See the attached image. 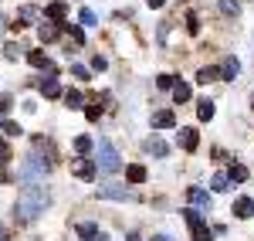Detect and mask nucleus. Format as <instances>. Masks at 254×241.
<instances>
[{
  "label": "nucleus",
  "mask_w": 254,
  "mask_h": 241,
  "mask_svg": "<svg viewBox=\"0 0 254 241\" xmlns=\"http://www.w3.org/2000/svg\"><path fill=\"white\" fill-rule=\"evenodd\" d=\"M71 173L75 177H81V180H95V173H98V166H95V160H75V166H71Z\"/></svg>",
  "instance_id": "0eeeda50"
},
{
  "label": "nucleus",
  "mask_w": 254,
  "mask_h": 241,
  "mask_svg": "<svg viewBox=\"0 0 254 241\" xmlns=\"http://www.w3.org/2000/svg\"><path fill=\"white\" fill-rule=\"evenodd\" d=\"M75 150H78L81 157H85V153L92 150V136H78V140H75Z\"/></svg>",
  "instance_id": "bb28decb"
},
{
  "label": "nucleus",
  "mask_w": 254,
  "mask_h": 241,
  "mask_svg": "<svg viewBox=\"0 0 254 241\" xmlns=\"http://www.w3.org/2000/svg\"><path fill=\"white\" fill-rule=\"evenodd\" d=\"M64 102H68V109H81V105H85L81 92H64Z\"/></svg>",
  "instance_id": "393cba45"
},
{
  "label": "nucleus",
  "mask_w": 254,
  "mask_h": 241,
  "mask_svg": "<svg viewBox=\"0 0 254 241\" xmlns=\"http://www.w3.org/2000/svg\"><path fill=\"white\" fill-rule=\"evenodd\" d=\"M27 61H31L34 68H44V72H55V65H51V58H44L41 51H31V55H27Z\"/></svg>",
  "instance_id": "aec40b11"
},
{
  "label": "nucleus",
  "mask_w": 254,
  "mask_h": 241,
  "mask_svg": "<svg viewBox=\"0 0 254 241\" xmlns=\"http://www.w3.org/2000/svg\"><path fill=\"white\" fill-rule=\"evenodd\" d=\"M190 95H193V92H190L187 81H176V85H173V99L176 102H190Z\"/></svg>",
  "instance_id": "412c9836"
},
{
  "label": "nucleus",
  "mask_w": 254,
  "mask_h": 241,
  "mask_svg": "<svg viewBox=\"0 0 254 241\" xmlns=\"http://www.w3.org/2000/svg\"><path fill=\"white\" fill-rule=\"evenodd\" d=\"M98 197H105V201H136V190H129L122 183H105V187H98Z\"/></svg>",
  "instance_id": "39448f33"
},
{
  "label": "nucleus",
  "mask_w": 254,
  "mask_h": 241,
  "mask_svg": "<svg viewBox=\"0 0 254 241\" xmlns=\"http://www.w3.org/2000/svg\"><path fill=\"white\" fill-rule=\"evenodd\" d=\"M149 153H153V157H166V153H170V146H166L163 140H149Z\"/></svg>",
  "instance_id": "b1692460"
},
{
  "label": "nucleus",
  "mask_w": 254,
  "mask_h": 241,
  "mask_svg": "<svg viewBox=\"0 0 254 241\" xmlns=\"http://www.w3.org/2000/svg\"><path fill=\"white\" fill-rule=\"evenodd\" d=\"M64 14H68V3H64V0H55V3H48V7H44V17H51V20H64Z\"/></svg>",
  "instance_id": "f8f14e48"
},
{
  "label": "nucleus",
  "mask_w": 254,
  "mask_h": 241,
  "mask_svg": "<svg viewBox=\"0 0 254 241\" xmlns=\"http://www.w3.org/2000/svg\"><path fill=\"white\" fill-rule=\"evenodd\" d=\"M227 180L231 183H244L248 180V166H244V163H231V166H227Z\"/></svg>",
  "instance_id": "2eb2a0df"
},
{
  "label": "nucleus",
  "mask_w": 254,
  "mask_h": 241,
  "mask_svg": "<svg viewBox=\"0 0 254 241\" xmlns=\"http://www.w3.org/2000/svg\"><path fill=\"white\" fill-rule=\"evenodd\" d=\"M237 72H241V61H237V58H227L224 65H220V79H224V81H234Z\"/></svg>",
  "instance_id": "dca6fc26"
},
{
  "label": "nucleus",
  "mask_w": 254,
  "mask_h": 241,
  "mask_svg": "<svg viewBox=\"0 0 254 241\" xmlns=\"http://www.w3.org/2000/svg\"><path fill=\"white\" fill-rule=\"evenodd\" d=\"M51 170V163L41 160V157H27L20 163V180L24 183H34V180H44V173Z\"/></svg>",
  "instance_id": "20e7f679"
},
{
  "label": "nucleus",
  "mask_w": 254,
  "mask_h": 241,
  "mask_svg": "<svg viewBox=\"0 0 254 241\" xmlns=\"http://www.w3.org/2000/svg\"><path fill=\"white\" fill-rule=\"evenodd\" d=\"M85 116H88V119L95 122L98 116H102V105H88V109H85Z\"/></svg>",
  "instance_id": "c9c22d12"
},
{
  "label": "nucleus",
  "mask_w": 254,
  "mask_h": 241,
  "mask_svg": "<svg viewBox=\"0 0 254 241\" xmlns=\"http://www.w3.org/2000/svg\"><path fill=\"white\" fill-rule=\"evenodd\" d=\"M58 34H61V27H58V24H41V27H38L41 44H51V41H58Z\"/></svg>",
  "instance_id": "4468645a"
},
{
  "label": "nucleus",
  "mask_w": 254,
  "mask_h": 241,
  "mask_svg": "<svg viewBox=\"0 0 254 241\" xmlns=\"http://www.w3.org/2000/svg\"><path fill=\"white\" fill-rule=\"evenodd\" d=\"M183 221H187V228H190L193 241H214V231L207 228V221L200 218V211H196V207H187V211H183Z\"/></svg>",
  "instance_id": "7ed1b4c3"
},
{
  "label": "nucleus",
  "mask_w": 254,
  "mask_h": 241,
  "mask_svg": "<svg viewBox=\"0 0 254 241\" xmlns=\"http://www.w3.org/2000/svg\"><path fill=\"white\" fill-rule=\"evenodd\" d=\"M187 201L193 204V207H200V211H210V204H214L203 187H187Z\"/></svg>",
  "instance_id": "423d86ee"
},
{
  "label": "nucleus",
  "mask_w": 254,
  "mask_h": 241,
  "mask_svg": "<svg viewBox=\"0 0 254 241\" xmlns=\"http://www.w3.org/2000/svg\"><path fill=\"white\" fill-rule=\"evenodd\" d=\"M48 204H51V194L44 190V187H38V183H27L24 190H20V197H17V221H34L38 214H44L48 211Z\"/></svg>",
  "instance_id": "f257e3e1"
},
{
  "label": "nucleus",
  "mask_w": 254,
  "mask_h": 241,
  "mask_svg": "<svg viewBox=\"0 0 254 241\" xmlns=\"http://www.w3.org/2000/svg\"><path fill=\"white\" fill-rule=\"evenodd\" d=\"M38 85H41V92H44L48 99H58V95H61V85H58V79H41Z\"/></svg>",
  "instance_id": "f3484780"
},
{
  "label": "nucleus",
  "mask_w": 254,
  "mask_h": 241,
  "mask_svg": "<svg viewBox=\"0 0 254 241\" xmlns=\"http://www.w3.org/2000/svg\"><path fill=\"white\" fill-rule=\"evenodd\" d=\"M214 112H217V109H214V102H210V99H200V102H196V116H200L203 122L214 119Z\"/></svg>",
  "instance_id": "6ab92c4d"
},
{
  "label": "nucleus",
  "mask_w": 254,
  "mask_h": 241,
  "mask_svg": "<svg viewBox=\"0 0 254 241\" xmlns=\"http://www.w3.org/2000/svg\"><path fill=\"white\" fill-rule=\"evenodd\" d=\"M146 3H149V7H163L166 0H146Z\"/></svg>",
  "instance_id": "58836bf2"
},
{
  "label": "nucleus",
  "mask_w": 254,
  "mask_h": 241,
  "mask_svg": "<svg viewBox=\"0 0 254 241\" xmlns=\"http://www.w3.org/2000/svg\"><path fill=\"white\" fill-rule=\"evenodd\" d=\"M61 31H68V34H71V41H75V44H85V31H81L78 24H61Z\"/></svg>",
  "instance_id": "4be33fe9"
},
{
  "label": "nucleus",
  "mask_w": 254,
  "mask_h": 241,
  "mask_svg": "<svg viewBox=\"0 0 254 241\" xmlns=\"http://www.w3.org/2000/svg\"><path fill=\"white\" fill-rule=\"evenodd\" d=\"M71 75L81 79V81H88V68H85V65H71Z\"/></svg>",
  "instance_id": "473e14b6"
},
{
  "label": "nucleus",
  "mask_w": 254,
  "mask_h": 241,
  "mask_svg": "<svg viewBox=\"0 0 254 241\" xmlns=\"http://www.w3.org/2000/svg\"><path fill=\"white\" fill-rule=\"evenodd\" d=\"M0 129H3V133H7V136H20V133H24V129H20L17 122H3V126H0Z\"/></svg>",
  "instance_id": "7c9ffc66"
},
{
  "label": "nucleus",
  "mask_w": 254,
  "mask_h": 241,
  "mask_svg": "<svg viewBox=\"0 0 254 241\" xmlns=\"http://www.w3.org/2000/svg\"><path fill=\"white\" fill-rule=\"evenodd\" d=\"M173 85H176L173 75H159V79H156V88H173Z\"/></svg>",
  "instance_id": "2f4dec72"
},
{
  "label": "nucleus",
  "mask_w": 254,
  "mask_h": 241,
  "mask_svg": "<svg viewBox=\"0 0 254 241\" xmlns=\"http://www.w3.org/2000/svg\"><path fill=\"white\" fill-rule=\"evenodd\" d=\"M95 166L102 170V173H119L122 160H119V150H116L109 140L98 143V150H95Z\"/></svg>",
  "instance_id": "f03ea898"
},
{
  "label": "nucleus",
  "mask_w": 254,
  "mask_h": 241,
  "mask_svg": "<svg viewBox=\"0 0 254 241\" xmlns=\"http://www.w3.org/2000/svg\"><path fill=\"white\" fill-rule=\"evenodd\" d=\"M78 20H81V24H85V27H92V24H95V20H98V14H95V10H92V7H85V10H81V14H78Z\"/></svg>",
  "instance_id": "a878e982"
},
{
  "label": "nucleus",
  "mask_w": 254,
  "mask_h": 241,
  "mask_svg": "<svg viewBox=\"0 0 254 241\" xmlns=\"http://www.w3.org/2000/svg\"><path fill=\"white\" fill-rule=\"evenodd\" d=\"M0 241H7V231H3V224H0Z\"/></svg>",
  "instance_id": "ea45409f"
},
{
  "label": "nucleus",
  "mask_w": 254,
  "mask_h": 241,
  "mask_svg": "<svg viewBox=\"0 0 254 241\" xmlns=\"http://www.w3.org/2000/svg\"><path fill=\"white\" fill-rule=\"evenodd\" d=\"M217 3H220V10H224V14H231V17L237 14V0H217Z\"/></svg>",
  "instance_id": "c85d7f7f"
},
{
  "label": "nucleus",
  "mask_w": 254,
  "mask_h": 241,
  "mask_svg": "<svg viewBox=\"0 0 254 241\" xmlns=\"http://www.w3.org/2000/svg\"><path fill=\"white\" fill-rule=\"evenodd\" d=\"M217 79H220V68H214V65H207V68L196 72V81H200V85H210V81H217Z\"/></svg>",
  "instance_id": "a211bd4d"
},
{
  "label": "nucleus",
  "mask_w": 254,
  "mask_h": 241,
  "mask_svg": "<svg viewBox=\"0 0 254 241\" xmlns=\"http://www.w3.org/2000/svg\"><path fill=\"white\" fill-rule=\"evenodd\" d=\"M187 31H190V34H200V20H196V14H193V10L187 14Z\"/></svg>",
  "instance_id": "cd10ccee"
},
{
  "label": "nucleus",
  "mask_w": 254,
  "mask_h": 241,
  "mask_svg": "<svg viewBox=\"0 0 254 241\" xmlns=\"http://www.w3.org/2000/svg\"><path fill=\"white\" fill-rule=\"evenodd\" d=\"M196 146H200V136H196L193 126H187V129H180V150H187V153H193Z\"/></svg>",
  "instance_id": "1a4fd4ad"
},
{
  "label": "nucleus",
  "mask_w": 254,
  "mask_h": 241,
  "mask_svg": "<svg viewBox=\"0 0 254 241\" xmlns=\"http://www.w3.org/2000/svg\"><path fill=\"white\" fill-rule=\"evenodd\" d=\"M129 241H139V238H136V235H129Z\"/></svg>",
  "instance_id": "79ce46f5"
},
{
  "label": "nucleus",
  "mask_w": 254,
  "mask_h": 241,
  "mask_svg": "<svg viewBox=\"0 0 254 241\" xmlns=\"http://www.w3.org/2000/svg\"><path fill=\"white\" fill-rule=\"evenodd\" d=\"M75 231H78V238H85V241H105V235H102L98 224H78Z\"/></svg>",
  "instance_id": "9b49d317"
},
{
  "label": "nucleus",
  "mask_w": 254,
  "mask_h": 241,
  "mask_svg": "<svg viewBox=\"0 0 254 241\" xmlns=\"http://www.w3.org/2000/svg\"><path fill=\"white\" fill-rule=\"evenodd\" d=\"M7 160H10V146H7V143L0 140V166H3Z\"/></svg>",
  "instance_id": "f704fd0d"
},
{
  "label": "nucleus",
  "mask_w": 254,
  "mask_h": 241,
  "mask_svg": "<svg viewBox=\"0 0 254 241\" xmlns=\"http://www.w3.org/2000/svg\"><path fill=\"white\" fill-rule=\"evenodd\" d=\"M3 27H7V24H3V17H0V34H3Z\"/></svg>",
  "instance_id": "a19ab883"
},
{
  "label": "nucleus",
  "mask_w": 254,
  "mask_h": 241,
  "mask_svg": "<svg viewBox=\"0 0 254 241\" xmlns=\"http://www.w3.org/2000/svg\"><path fill=\"white\" fill-rule=\"evenodd\" d=\"M146 177H149V173H146L142 163H129V166H126V180L129 183H146Z\"/></svg>",
  "instance_id": "ddd939ff"
},
{
  "label": "nucleus",
  "mask_w": 254,
  "mask_h": 241,
  "mask_svg": "<svg viewBox=\"0 0 254 241\" xmlns=\"http://www.w3.org/2000/svg\"><path fill=\"white\" fill-rule=\"evenodd\" d=\"M217 194H224V190H231V180H227V173H214V180H210Z\"/></svg>",
  "instance_id": "5701e85b"
},
{
  "label": "nucleus",
  "mask_w": 254,
  "mask_h": 241,
  "mask_svg": "<svg viewBox=\"0 0 254 241\" xmlns=\"http://www.w3.org/2000/svg\"><path fill=\"white\" fill-rule=\"evenodd\" d=\"M251 109H254V102H251Z\"/></svg>",
  "instance_id": "37998d69"
},
{
  "label": "nucleus",
  "mask_w": 254,
  "mask_h": 241,
  "mask_svg": "<svg viewBox=\"0 0 254 241\" xmlns=\"http://www.w3.org/2000/svg\"><path fill=\"white\" fill-rule=\"evenodd\" d=\"M149 241H173V238H170V235H153Z\"/></svg>",
  "instance_id": "4c0bfd02"
},
{
  "label": "nucleus",
  "mask_w": 254,
  "mask_h": 241,
  "mask_svg": "<svg viewBox=\"0 0 254 241\" xmlns=\"http://www.w3.org/2000/svg\"><path fill=\"white\" fill-rule=\"evenodd\" d=\"M231 214H234V218H241V221L254 218V201H251V197H237L234 207H231Z\"/></svg>",
  "instance_id": "6e6552de"
},
{
  "label": "nucleus",
  "mask_w": 254,
  "mask_h": 241,
  "mask_svg": "<svg viewBox=\"0 0 254 241\" xmlns=\"http://www.w3.org/2000/svg\"><path fill=\"white\" fill-rule=\"evenodd\" d=\"M20 17H24V20H34V17H38V7H20Z\"/></svg>",
  "instance_id": "72a5a7b5"
},
{
  "label": "nucleus",
  "mask_w": 254,
  "mask_h": 241,
  "mask_svg": "<svg viewBox=\"0 0 254 241\" xmlns=\"http://www.w3.org/2000/svg\"><path fill=\"white\" fill-rule=\"evenodd\" d=\"M20 51H24V48H20V44H7V48H3V58H20Z\"/></svg>",
  "instance_id": "c756f323"
},
{
  "label": "nucleus",
  "mask_w": 254,
  "mask_h": 241,
  "mask_svg": "<svg viewBox=\"0 0 254 241\" xmlns=\"http://www.w3.org/2000/svg\"><path fill=\"white\" fill-rule=\"evenodd\" d=\"M105 65H109V61L102 58V55H95V61H92V68H95V72H105Z\"/></svg>",
  "instance_id": "e433bc0d"
},
{
  "label": "nucleus",
  "mask_w": 254,
  "mask_h": 241,
  "mask_svg": "<svg viewBox=\"0 0 254 241\" xmlns=\"http://www.w3.org/2000/svg\"><path fill=\"white\" fill-rule=\"evenodd\" d=\"M176 126V116L170 112V109H159V112H153V129H173Z\"/></svg>",
  "instance_id": "9d476101"
}]
</instances>
